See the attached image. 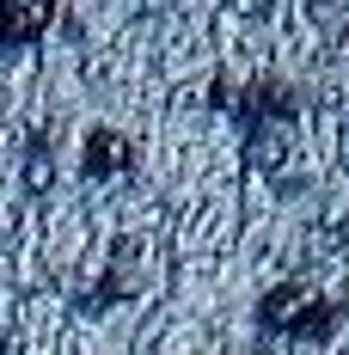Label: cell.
Returning a JSON list of instances; mask_svg holds the SVG:
<instances>
[{
	"label": "cell",
	"mask_w": 349,
	"mask_h": 355,
	"mask_svg": "<svg viewBox=\"0 0 349 355\" xmlns=\"http://www.w3.org/2000/svg\"><path fill=\"white\" fill-rule=\"evenodd\" d=\"M257 324L270 337H288V343H325L337 331V306L318 294V288H300V282H282L257 300Z\"/></svg>",
	"instance_id": "cell-1"
},
{
	"label": "cell",
	"mask_w": 349,
	"mask_h": 355,
	"mask_svg": "<svg viewBox=\"0 0 349 355\" xmlns=\"http://www.w3.org/2000/svg\"><path fill=\"white\" fill-rule=\"evenodd\" d=\"M257 98V92H251ZM245 141H251V159L264 172L288 184V159L300 153V129H294V98H282L276 86H264V98L245 110Z\"/></svg>",
	"instance_id": "cell-2"
},
{
	"label": "cell",
	"mask_w": 349,
	"mask_h": 355,
	"mask_svg": "<svg viewBox=\"0 0 349 355\" xmlns=\"http://www.w3.org/2000/svg\"><path fill=\"white\" fill-rule=\"evenodd\" d=\"M49 19H56V0H0V55L37 43L49 31Z\"/></svg>",
	"instance_id": "cell-3"
}]
</instances>
